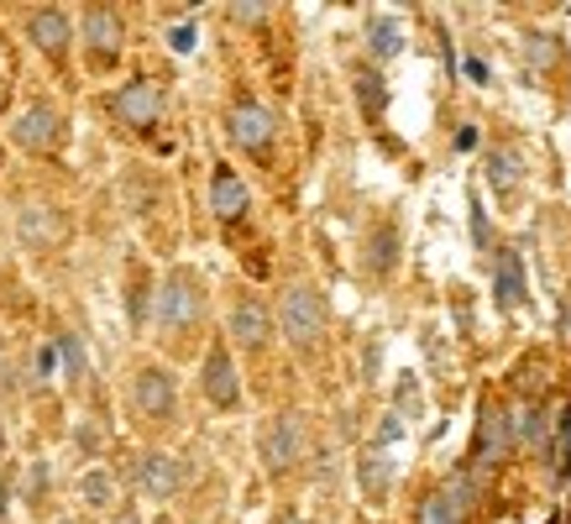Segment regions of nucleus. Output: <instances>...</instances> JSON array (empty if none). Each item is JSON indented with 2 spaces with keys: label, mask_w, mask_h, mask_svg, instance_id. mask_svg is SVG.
<instances>
[{
  "label": "nucleus",
  "mask_w": 571,
  "mask_h": 524,
  "mask_svg": "<svg viewBox=\"0 0 571 524\" xmlns=\"http://www.w3.org/2000/svg\"><path fill=\"white\" fill-rule=\"evenodd\" d=\"M205 398H210L215 409H231L236 398H241V388H236V367H231V356H226V346H215V352L205 356Z\"/></svg>",
  "instance_id": "nucleus-7"
},
{
  "label": "nucleus",
  "mask_w": 571,
  "mask_h": 524,
  "mask_svg": "<svg viewBox=\"0 0 571 524\" xmlns=\"http://www.w3.org/2000/svg\"><path fill=\"white\" fill-rule=\"evenodd\" d=\"M519 430H514V415L504 409H483V430H477V461H498L504 446H514Z\"/></svg>",
  "instance_id": "nucleus-11"
},
{
  "label": "nucleus",
  "mask_w": 571,
  "mask_h": 524,
  "mask_svg": "<svg viewBox=\"0 0 571 524\" xmlns=\"http://www.w3.org/2000/svg\"><path fill=\"white\" fill-rule=\"evenodd\" d=\"M472 236H477V247H487V215L477 205V194H472Z\"/></svg>",
  "instance_id": "nucleus-27"
},
{
  "label": "nucleus",
  "mask_w": 571,
  "mask_h": 524,
  "mask_svg": "<svg viewBox=\"0 0 571 524\" xmlns=\"http://www.w3.org/2000/svg\"><path fill=\"white\" fill-rule=\"evenodd\" d=\"M231 335L236 346H268V335H273V320H268V304H257V299H241L231 310Z\"/></svg>",
  "instance_id": "nucleus-9"
},
{
  "label": "nucleus",
  "mask_w": 571,
  "mask_h": 524,
  "mask_svg": "<svg viewBox=\"0 0 571 524\" xmlns=\"http://www.w3.org/2000/svg\"><path fill=\"white\" fill-rule=\"evenodd\" d=\"M231 137H236V147L262 152V147L273 142V110L257 100H236L231 105Z\"/></svg>",
  "instance_id": "nucleus-3"
},
{
  "label": "nucleus",
  "mask_w": 571,
  "mask_h": 524,
  "mask_svg": "<svg viewBox=\"0 0 571 524\" xmlns=\"http://www.w3.org/2000/svg\"><path fill=\"white\" fill-rule=\"evenodd\" d=\"M462 509H466V478H451L435 498H424L420 524H462Z\"/></svg>",
  "instance_id": "nucleus-13"
},
{
  "label": "nucleus",
  "mask_w": 571,
  "mask_h": 524,
  "mask_svg": "<svg viewBox=\"0 0 571 524\" xmlns=\"http://www.w3.org/2000/svg\"><path fill=\"white\" fill-rule=\"evenodd\" d=\"M32 42L43 47V53H64L68 47V16L64 11H32Z\"/></svg>",
  "instance_id": "nucleus-16"
},
{
  "label": "nucleus",
  "mask_w": 571,
  "mask_h": 524,
  "mask_svg": "<svg viewBox=\"0 0 571 524\" xmlns=\"http://www.w3.org/2000/svg\"><path fill=\"white\" fill-rule=\"evenodd\" d=\"M283 335L294 341V346H315L320 331H325V304H320L315 289H304V283H294V289L283 293Z\"/></svg>",
  "instance_id": "nucleus-1"
},
{
  "label": "nucleus",
  "mask_w": 571,
  "mask_h": 524,
  "mask_svg": "<svg viewBox=\"0 0 571 524\" xmlns=\"http://www.w3.org/2000/svg\"><path fill=\"white\" fill-rule=\"evenodd\" d=\"M493 299L504 310L525 304V262H519V252H498V262H493Z\"/></svg>",
  "instance_id": "nucleus-10"
},
{
  "label": "nucleus",
  "mask_w": 571,
  "mask_h": 524,
  "mask_svg": "<svg viewBox=\"0 0 571 524\" xmlns=\"http://www.w3.org/2000/svg\"><path fill=\"white\" fill-rule=\"evenodd\" d=\"M116 110H121V121H131V126H152L163 116V89L152 79H137L116 95Z\"/></svg>",
  "instance_id": "nucleus-5"
},
{
  "label": "nucleus",
  "mask_w": 571,
  "mask_h": 524,
  "mask_svg": "<svg viewBox=\"0 0 571 524\" xmlns=\"http://www.w3.org/2000/svg\"><path fill=\"white\" fill-rule=\"evenodd\" d=\"M477 142H483V131H477V126H462V131H456V152H472Z\"/></svg>",
  "instance_id": "nucleus-29"
},
{
  "label": "nucleus",
  "mask_w": 571,
  "mask_h": 524,
  "mask_svg": "<svg viewBox=\"0 0 571 524\" xmlns=\"http://www.w3.org/2000/svg\"><path fill=\"white\" fill-rule=\"evenodd\" d=\"M22 236L32 241V247L53 241V236H58V215H53V210H43V205H26V210H22Z\"/></svg>",
  "instance_id": "nucleus-18"
},
{
  "label": "nucleus",
  "mask_w": 571,
  "mask_h": 524,
  "mask_svg": "<svg viewBox=\"0 0 571 524\" xmlns=\"http://www.w3.org/2000/svg\"><path fill=\"white\" fill-rule=\"evenodd\" d=\"M210 205H215V215H220V221H241V215H247V184L236 179L231 168H215Z\"/></svg>",
  "instance_id": "nucleus-12"
},
{
  "label": "nucleus",
  "mask_w": 571,
  "mask_h": 524,
  "mask_svg": "<svg viewBox=\"0 0 571 524\" xmlns=\"http://www.w3.org/2000/svg\"><path fill=\"white\" fill-rule=\"evenodd\" d=\"M231 11H236V21H262V11H268V5H252V0H236Z\"/></svg>",
  "instance_id": "nucleus-28"
},
{
  "label": "nucleus",
  "mask_w": 571,
  "mask_h": 524,
  "mask_svg": "<svg viewBox=\"0 0 571 524\" xmlns=\"http://www.w3.org/2000/svg\"><path fill=\"white\" fill-rule=\"evenodd\" d=\"M367 42H372V53H378V58H393V53L403 47L399 21H393V16H372V26H367Z\"/></svg>",
  "instance_id": "nucleus-19"
},
{
  "label": "nucleus",
  "mask_w": 571,
  "mask_h": 524,
  "mask_svg": "<svg viewBox=\"0 0 571 524\" xmlns=\"http://www.w3.org/2000/svg\"><path fill=\"white\" fill-rule=\"evenodd\" d=\"M85 498L89 503H110V478L106 472H85Z\"/></svg>",
  "instance_id": "nucleus-24"
},
{
  "label": "nucleus",
  "mask_w": 571,
  "mask_h": 524,
  "mask_svg": "<svg viewBox=\"0 0 571 524\" xmlns=\"http://www.w3.org/2000/svg\"><path fill=\"white\" fill-rule=\"evenodd\" d=\"M131 404H137L142 415H152V419L173 415V377L158 373V367L137 373V383H131Z\"/></svg>",
  "instance_id": "nucleus-6"
},
{
  "label": "nucleus",
  "mask_w": 571,
  "mask_h": 524,
  "mask_svg": "<svg viewBox=\"0 0 571 524\" xmlns=\"http://www.w3.org/2000/svg\"><path fill=\"white\" fill-rule=\"evenodd\" d=\"M53 367H58V346H37V377H53Z\"/></svg>",
  "instance_id": "nucleus-26"
},
{
  "label": "nucleus",
  "mask_w": 571,
  "mask_h": 524,
  "mask_svg": "<svg viewBox=\"0 0 571 524\" xmlns=\"http://www.w3.org/2000/svg\"><path fill=\"white\" fill-rule=\"evenodd\" d=\"M362 488H367V493H382V488H388V457H378V451L362 457Z\"/></svg>",
  "instance_id": "nucleus-20"
},
{
  "label": "nucleus",
  "mask_w": 571,
  "mask_h": 524,
  "mask_svg": "<svg viewBox=\"0 0 571 524\" xmlns=\"http://www.w3.org/2000/svg\"><path fill=\"white\" fill-rule=\"evenodd\" d=\"M357 89H362V110L378 116V110H382V79L372 74V68H357Z\"/></svg>",
  "instance_id": "nucleus-21"
},
{
  "label": "nucleus",
  "mask_w": 571,
  "mask_h": 524,
  "mask_svg": "<svg viewBox=\"0 0 571 524\" xmlns=\"http://www.w3.org/2000/svg\"><path fill=\"white\" fill-rule=\"evenodd\" d=\"M85 42H89V53L116 58V53H121V16H116L110 5H89L85 11Z\"/></svg>",
  "instance_id": "nucleus-8"
},
{
  "label": "nucleus",
  "mask_w": 571,
  "mask_h": 524,
  "mask_svg": "<svg viewBox=\"0 0 571 524\" xmlns=\"http://www.w3.org/2000/svg\"><path fill=\"white\" fill-rule=\"evenodd\" d=\"M58 352H64L68 373H74V377H85V346H79V341H74V335H64V341H58Z\"/></svg>",
  "instance_id": "nucleus-23"
},
{
  "label": "nucleus",
  "mask_w": 571,
  "mask_h": 524,
  "mask_svg": "<svg viewBox=\"0 0 571 524\" xmlns=\"http://www.w3.org/2000/svg\"><path fill=\"white\" fill-rule=\"evenodd\" d=\"M168 42H173V53H189L194 47V21H178V26L168 32Z\"/></svg>",
  "instance_id": "nucleus-25"
},
{
  "label": "nucleus",
  "mask_w": 571,
  "mask_h": 524,
  "mask_svg": "<svg viewBox=\"0 0 571 524\" xmlns=\"http://www.w3.org/2000/svg\"><path fill=\"white\" fill-rule=\"evenodd\" d=\"M462 68H466V79H472V84H487V63L483 58H466Z\"/></svg>",
  "instance_id": "nucleus-30"
},
{
  "label": "nucleus",
  "mask_w": 571,
  "mask_h": 524,
  "mask_svg": "<svg viewBox=\"0 0 571 524\" xmlns=\"http://www.w3.org/2000/svg\"><path fill=\"white\" fill-rule=\"evenodd\" d=\"M53 131H58V116H53L43 100L26 105L22 116H16V126H11V137H16L22 147H47L53 142Z\"/></svg>",
  "instance_id": "nucleus-15"
},
{
  "label": "nucleus",
  "mask_w": 571,
  "mask_h": 524,
  "mask_svg": "<svg viewBox=\"0 0 571 524\" xmlns=\"http://www.w3.org/2000/svg\"><path fill=\"white\" fill-rule=\"evenodd\" d=\"M519 173H525V163H519V152H508V147H498V152L487 158V179H493V189H498V194H514Z\"/></svg>",
  "instance_id": "nucleus-17"
},
{
  "label": "nucleus",
  "mask_w": 571,
  "mask_h": 524,
  "mask_svg": "<svg viewBox=\"0 0 571 524\" xmlns=\"http://www.w3.org/2000/svg\"><path fill=\"white\" fill-rule=\"evenodd\" d=\"M43 478H47V467L37 461V467H32V478H26V493H43Z\"/></svg>",
  "instance_id": "nucleus-32"
},
{
  "label": "nucleus",
  "mask_w": 571,
  "mask_h": 524,
  "mask_svg": "<svg viewBox=\"0 0 571 524\" xmlns=\"http://www.w3.org/2000/svg\"><path fill=\"white\" fill-rule=\"evenodd\" d=\"M399 436H403L399 415H388V419H382V430H378V440H399Z\"/></svg>",
  "instance_id": "nucleus-31"
},
{
  "label": "nucleus",
  "mask_w": 571,
  "mask_h": 524,
  "mask_svg": "<svg viewBox=\"0 0 571 524\" xmlns=\"http://www.w3.org/2000/svg\"><path fill=\"white\" fill-rule=\"evenodd\" d=\"M158 320L163 325H189L194 320V283L189 278H168L158 289Z\"/></svg>",
  "instance_id": "nucleus-14"
},
{
  "label": "nucleus",
  "mask_w": 571,
  "mask_h": 524,
  "mask_svg": "<svg viewBox=\"0 0 571 524\" xmlns=\"http://www.w3.org/2000/svg\"><path fill=\"white\" fill-rule=\"evenodd\" d=\"M304 451V419L299 415H278L268 425V436H262V461H268V472H289Z\"/></svg>",
  "instance_id": "nucleus-2"
},
{
  "label": "nucleus",
  "mask_w": 571,
  "mask_h": 524,
  "mask_svg": "<svg viewBox=\"0 0 571 524\" xmlns=\"http://www.w3.org/2000/svg\"><path fill=\"white\" fill-rule=\"evenodd\" d=\"M58 524H68V519H58Z\"/></svg>",
  "instance_id": "nucleus-35"
},
{
  "label": "nucleus",
  "mask_w": 571,
  "mask_h": 524,
  "mask_svg": "<svg viewBox=\"0 0 571 524\" xmlns=\"http://www.w3.org/2000/svg\"><path fill=\"white\" fill-rule=\"evenodd\" d=\"M79 446H100V425H79Z\"/></svg>",
  "instance_id": "nucleus-33"
},
{
  "label": "nucleus",
  "mask_w": 571,
  "mask_h": 524,
  "mask_svg": "<svg viewBox=\"0 0 571 524\" xmlns=\"http://www.w3.org/2000/svg\"><path fill=\"white\" fill-rule=\"evenodd\" d=\"M178 472H184V467H178L168 451H148V457L137 461V488L152 493V498H173V493H178V482H184Z\"/></svg>",
  "instance_id": "nucleus-4"
},
{
  "label": "nucleus",
  "mask_w": 571,
  "mask_h": 524,
  "mask_svg": "<svg viewBox=\"0 0 571 524\" xmlns=\"http://www.w3.org/2000/svg\"><path fill=\"white\" fill-rule=\"evenodd\" d=\"M519 425H525V430H519V440H525V446H540V440H546V409H525V419H519Z\"/></svg>",
  "instance_id": "nucleus-22"
},
{
  "label": "nucleus",
  "mask_w": 571,
  "mask_h": 524,
  "mask_svg": "<svg viewBox=\"0 0 571 524\" xmlns=\"http://www.w3.org/2000/svg\"><path fill=\"white\" fill-rule=\"evenodd\" d=\"M116 524H142V514H131L127 509V514H116Z\"/></svg>",
  "instance_id": "nucleus-34"
}]
</instances>
